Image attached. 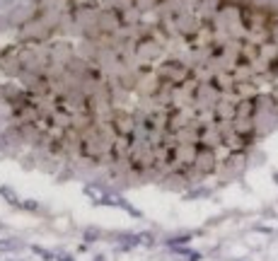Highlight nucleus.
<instances>
[{"label":"nucleus","mask_w":278,"mask_h":261,"mask_svg":"<svg viewBox=\"0 0 278 261\" xmlns=\"http://www.w3.org/2000/svg\"><path fill=\"white\" fill-rule=\"evenodd\" d=\"M256 111H259V97L256 95L242 97L239 102H235V119L232 121H254Z\"/></svg>","instance_id":"3"},{"label":"nucleus","mask_w":278,"mask_h":261,"mask_svg":"<svg viewBox=\"0 0 278 261\" xmlns=\"http://www.w3.org/2000/svg\"><path fill=\"white\" fill-rule=\"evenodd\" d=\"M17 249H22L20 239H13V237H3L0 239V254H10V251H17Z\"/></svg>","instance_id":"8"},{"label":"nucleus","mask_w":278,"mask_h":261,"mask_svg":"<svg viewBox=\"0 0 278 261\" xmlns=\"http://www.w3.org/2000/svg\"><path fill=\"white\" fill-rule=\"evenodd\" d=\"M22 210H27V213H37L39 210V201H34V198H25L22 203H20Z\"/></svg>","instance_id":"12"},{"label":"nucleus","mask_w":278,"mask_h":261,"mask_svg":"<svg viewBox=\"0 0 278 261\" xmlns=\"http://www.w3.org/2000/svg\"><path fill=\"white\" fill-rule=\"evenodd\" d=\"M83 193L92 201V203H97V206H102L104 203V193H107V189L102 186V184H95V181H87L83 186Z\"/></svg>","instance_id":"4"},{"label":"nucleus","mask_w":278,"mask_h":261,"mask_svg":"<svg viewBox=\"0 0 278 261\" xmlns=\"http://www.w3.org/2000/svg\"><path fill=\"white\" fill-rule=\"evenodd\" d=\"M95 261H107V256H104V254H97V256H95Z\"/></svg>","instance_id":"14"},{"label":"nucleus","mask_w":278,"mask_h":261,"mask_svg":"<svg viewBox=\"0 0 278 261\" xmlns=\"http://www.w3.org/2000/svg\"><path fill=\"white\" fill-rule=\"evenodd\" d=\"M99 237H102V230H99V227H85V232H83V242H85V244L97 242Z\"/></svg>","instance_id":"10"},{"label":"nucleus","mask_w":278,"mask_h":261,"mask_svg":"<svg viewBox=\"0 0 278 261\" xmlns=\"http://www.w3.org/2000/svg\"><path fill=\"white\" fill-rule=\"evenodd\" d=\"M189 261H201V254H196V251H191V254H189Z\"/></svg>","instance_id":"13"},{"label":"nucleus","mask_w":278,"mask_h":261,"mask_svg":"<svg viewBox=\"0 0 278 261\" xmlns=\"http://www.w3.org/2000/svg\"><path fill=\"white\" fill-rule=\"evenodd\" d=\"M136 244V234L133 232H124V234H116V251H131Z\"/></svg>","instance_id":"6"},{"label":"nucleus","mask_w":278,"mask_h":261,"mask_svg":"<svg viewBox=\"0 0 278 261\" xmlns=\"http://www.w3.org/2000/svg\"><path fill=\"white\" fill-rule=\"evenodd\" d=\"M218 167V157H215V150L206 145V143H201V145H196L194 150V169H203V172H213Z\"/></svg>","instance_id":"2"},{"label":"nucleus","mask_w":278,"mask_h":261,"mask_svg":"<svg viewBox=\"0 0 278 261\" xmlns=\"http://www.w3.org/2000/svg\"><path fill=\"white\" fill-rule=\"evenodd\" d=\"M102 206H109V208H121V210H126L131 218L140 220L143 218V210H138V208L133 206L128 198H124L121 193L116 191V189H107V193H104V203Z\"/></svg>","instance_id":"1"},{"label":"nucleus","mask_w":278,"mask_h":261,"mask_svg":"<svg viewBox=\"0 0 278 261\" xmlns=\"http://www.w3.org/2000/svg\"><path fill=\"white\" fill-rule=\"evenodd\" d=\"M194 239V232H184V234H177V237H169L167 239V247L174 249V247H186L189 242Z\"/></svg>","instance_id":"7"},{"label":"nucleus","mask_w":278,"mask_h":261,"mask_svg":"<svg viewBox=\"0 0 278 261\" xmlns=\"http://www.w3.org/2000/svg\"><path fill=\"white\" fill-rule=\"evenodd\" d=\"M273 181H276V184H278V172H273Z\"/></svg>","instance_id":"15"},{"label":"nucleus","mask_w":278,"mask_h":261,"mask_svg":"<svg viewBox=\"0 0 278 261\" xmlns=\"http://www.w3.org/2000/svg\"><path fill=\"white\" fill-rule=\"evenodd\" d=\"M32 251H34L37 256H42L44 261H54V259H56V254H54V251H49V249L39 247V244H34V247H32Z\"/></svg>","instance_id":"11"},{"label":"nucleus","mask_w":278,"mask_h":261,"mask_svg":"<svg viewBox=\"0 0 278 261\" xmlns=\"http://www.w3.org/2000/svg\"><path fill=\"white\" fill-rule=\"evenodd\" d=\"M0 198H3L8 206H13V208H20V203H22V198L17 196V191H15L13 186H8V184H3V186H0Z\"/></svg>","instance_id":"5"},{"label":"nucleus","mask_w":278,"mask_h":261,"mask_svg":"<svg viewBox=\"0 0 278 261\" xmlns=\"http://www.w3.org/2000/svg\"><path fill=\"white\" fill-rule=\"evenodd\" d=\"M136 244L145 249H153L155 247V234L153 232H136Z\"/></svg>","instance_id":"9"}]
</instances>
